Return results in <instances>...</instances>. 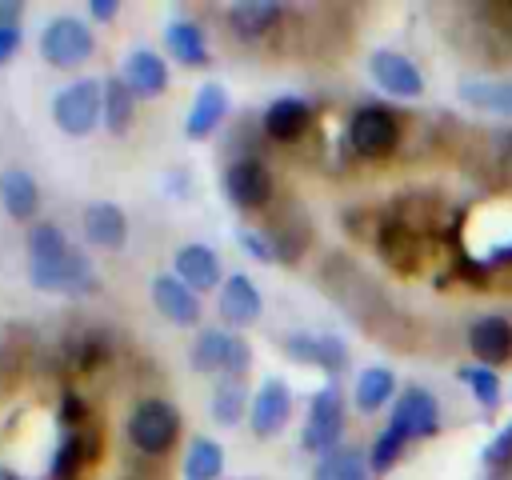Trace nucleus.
Listing matches in <instances>:
<instances>
[{"label":"nucleus","mask_w":512,"mask_h":480,"mask_svg":"<svg viewBox=\"0 0 512 480\" xmlns=\"http://www.w3.org/2000/svg\"><path fill=\"white\" fill-rule=\"evenodd\" d=\"M396 392V376L388 368H364L356 376V408L360 412H376L384 408V400Z\"/></svg>","instance_id":"30"},{"label":"nucleus","mask_w":512,"mask_h":480,"mask_svg":"<svg viewBox=\"0 0 512 480\" xmlns=\"http://www.w3.org/2000/svg\"><path fill=\"white\" fill-rule=\"evenodd\" d=\"M396 140H400V124H396V116H392L388 108L368 104V108H360V112L352 116V124H348V144H352L356 156L380 160V156H388V152L396 148Z\"/></svg>","instance_id":"7"},{"label":"nucleus","mask_w":512,"mask_h":480,"mask_svg":"<svg viewBox=\"0 0 512 480\" xmlns=\"http://www.w3.org/2000/svg\"><path fill=\"white\" fill-rule=\"evenodd\" d=\"M404 436L400 432H392V428H384L376 440H372V448H368V468H372V476H384V472H392L396 468V460H400V452H404Z\"/></svg>","instance_id":"31"},{"label":"nucleus","mask_w":512,"mask_h":480,"mask_svg":"<svg viewBox=\"0 0 512 480\" xmlns=\"http://www.w3.org/2000/svg\"><path fill=\"white\" fill-rule=\"evenodd\" d=\"M460 380H468V388L476 392V400H480L484 408H496V404H500V380H496L492 368L468 364V368H460Z\"/></svg>","instance_id":"32"},{"label":"nucleus","mask_w":512,"mask_h":480,"mask_svg":"<svg viewBox=\"0 0 512 480\" xmlns=\"http://www.w3.org/2000/svg\"><path fill=\"white\" fill-rule=\"evenodd\" d=\"M220 472H224L220 444L208 436H192V444L184 448V480H220Z\"/></svg>","instance_id":"27"},{"label":"nucleus","mask_w":512,"mask_h":480,"mask_svg":"<svg viewBox=\"0 0 512 480\" xmlns=\"http://www.w3.org/2000/svg\"><path fill=\"white\" fill-rule=\"evenodd\" d=\"M224 192L236 208H264L272 200V172L256 156L232 160L224 172Z\"/></svg>","instance_id":"9"},{"label":"nucleus","mask_w":512,"mask_h":480,"mask_svg":"<svg viewBox=\"0 0 512 480\" xmlns=\"http://www.w3.org/2000/svg\"><path fill=\"white\" fill-rule=\"evenodd\" d=\"M0 204L8 208L12 220H32L36 208H40V188H36V180H32L28 172H20V168L0 172Z\"/></svg>","instance_id":"23"},{"label":"nucleus","mask_w":512,"mask_h":480,"mask_svg":"<svg viewBox=\"0 0 512 480\" xmlns=\"http://www.w3.org/2000/svg\"><path fill=\"white\" fill-rule=\"evenodd\" d=\"M84 236H88L96 248L116 252V248H124V240H128V216L120 212V204L96 200V204L84 208Z\"/></svg>","instance_id":"15"},{"label":"nucleus","mask_w":512,"mask_h":480,"mask_svg":"<svg viewBox=\"0 0 512 480\" xmlns=\"http://www.w3.org/2000/svg\"><path fill=\"white\" fill-rule=\"evenodd\" d=\"M312 480H372V468L360 448H336V452L320 456Z\"/></svg>","instance_id":"26"},{"label":"nucleus","mask_w":512,"mask_h":480,"mask_svg":"<svg viewBox=\"0 0 512 480\" xmlns=\"http://www.w3.org/2000/svg\"><path fill=\"white\" fill-rule=\"evenodd\" d=\"M500 260H512V244H508V248H504V252H500Z\"/></svg>","instance_id":"38"},{"label":"nucleus","mask_w":512,"mask_h":480,"mask_svg":"<svg viewBox=\"0 0 512 480\" xmlns=\"http://www.w3.org/2000/svg\"><path fill=\"white\" fill-rule=\"evenodd\" d=\"M88 12H92V20H112V16L120 12V4H116V0H92Z\"/></svg>","instance_id":"37"},{"label":"nucleus","mask_w":512,"mask_h":480,"mask_svg":"<svg viewBox=\"0 0 512 480\" xmlns=\"http://www.w3.org/2000/svg\"><path fill=\"white\" fill-rule=\"evenodd\" d=\"M368 68H372V80H376L388 96H404V100H412V96L424 92V76H420L416 64H412L408 56H400V52H376Z\"/></svg>","instance_id":"13"},{"label":"nucleus","mask_w":512,"mask_h":480,"mask_svg":"<svg viewBox=\"0 0 512 480\" xmlns=\"http://www.w3.org/2000/svg\"><path fill=\"white\" fill-rule=\"evenodd\" d=\"M60 420L68 424V432H80L88 424V404L76 396V392H64L60 396Z\"/></svg>","instance_id":"35"},{"label":"nucleus","mask_w":512,"mask_h":480,"mask_svg":"<svg viewBox=\"0 0 512 480\" xmlns=\"http://www.w3.org/2000/svg\"><path fill=\"white\" fill-rule=\"evenodd\" d=\"M100 456V432H64V440L52 452V480H76V472L84 464H92Z\"/></svg>","instance_id":"18"},{"label":"nucleus","mask_w":512,"mask_h":480,"mask_svg":"<svg viewBox=\"0 0 512 480\" xmlns=\"http://www.w3.org/2000/svg\"><path fill=\"white\" fill-rule=\"evenodd\" d=\"M196 372H220V376H244L248 372V344L224 328H208L196 336L192 352H188Z\"/></svg>","instance_id":"5"},{"label":"nucleus","mask_w":512,"mask_h":480,"mask_svg":"<svg viewBox=\"0 0 512 480\" xmlns=\"http://www.w3.org/2000/svg\"><path fill=\"white\" fill-rule=\"evenodd\" d=\"M284 352L292 360H304V364H316L324 372H340L344 368V344L336 336H288L284 340Z\"/></svg>","instance_id":"22"},{"label":"nucleus","mask_w":512,"mask_h":480,"mask_svg":"<svg viewBox=\"0 0 512 480\" xmlns=\"http://www.w3.org/2000/svg\"><path fill=\"white\" fill-rule=\"evenodd\" d=\"M344 432V400L340 392L328 384L312 396L308 404V420H304V432H300V448L304 452H316V456H328L336 452V440Z\"/></svg>","instance_id":"6"},{"label":"nucleus","mask_w":512,"mask_h":480,"mask_svg":"<svg viewBox=\"0 0 512 480\" xmlns=\"http://www.w3.org/2000/svg\"><path fill=\"white\" fill-rule=\"evenodd\" d=\"M92 52H96V36H92L88 24L76 20V16H56V20L40 32V56H44L52 68H80Z\"/></svg>","instance_id":"4"},{"label":"nucleus","mask_w":512,"mask_h":480,"mask_svg":"<svg viewBox=\"0 0 512 480\" xmlns=\"http://www.w3.org/2000/svg\"><path fill=\"white\" fill-rule=\"evenodd\" d=\"M468 344H472V352H476V360L484 368L504 364L512 356V324L504 316H480L468 328Z\"/></svg>","instance_id":"16"},{"label":"nucleus","mask_w":512,"mask_h":480,"mask_svg":"<svg viewBox=\"0 0 512 480\" xmlns=\"http://www.w3.org/2000/svg\"><path fill=\"white\" fill-rule=\"evenodd\" d=\"M52 120L64 136H88L104 120V80H72L52 96Z\"/></svg>","instance_id":"2"},{"label":"nucleus","mask_w":512,"mask_h":480,"mask_svg":"<svg viewBox=\"0 0 512 480\" xmlns=\"http://www.w3.org/2000/svg\"><path fill=\"white\" fill-rule=\"evenodd\" d=\"M244 408H252V400L244 392V380L240 376H224L216 384V392H212V420L224 424V428H232V424H240Z\"/></svg>","instance_id":"28"},{"label":"nucleus","mask_w":512,"mask_h":480,"mask_svg":"<svg viewBox=\"0 0 512 480\" xmlns=\"http://www.w3.org/2000/svg\"><path fill=\"white\" fill-rule=\"evenodd\" d=\"M308 124H312V108H308L300 96H280V100H272L268 112H264V132H268L272 140H284V144L300 140V136L308 132Z\"/></svg>","instance_id":"20"},{"label":"nucleus","mask_w":512,"mask_h":480,"mask_svg":"<svg viewBox=\"0 0 512 480\" xmlns=\"http://www.w3.org/2000/svg\"><path fill=\"white\" fill-rule=\"evenodd\" d=\"M176 280H184L196 296L220 288V260L208 244H184L176 252Z\"/></svg>","instance_id":"17"},{"label":"nucleus","mask_w":512,"mask_h":480,"mask_svg":"<svg viewBox=\"0 0 512 480\" xmlns=\"http://www.w3.org/2000/svg\"><path fill=\"white\" fill-rule=\"evenodd\" d=\"M284 16L280 4H268V0H244V4H232L228 8V24L236 28L240 40H260L264 32H272V24Z\"/></svg>","instance_id":"24"},{"label":"nucleus","mask_w":512,"mask_h":480,"mask_svg":"<svg viewBox=\"0 0 512 480\" xmlns=\"http://www.w3.org/2000/svg\"><path fill=\"white\" fill-rule=\"evenodd\" d=\"M388 428L400 432L404 440L436 436V428H440V404L424 388H404L400 400H396V408H392V424Z\"/></svg>","instance_id":"8"},{"label":"nucleus","mask_w":512,"mask_h":480,"mask_svg":"<svg viewBox=\"0 0 512 480\" xmlns=\"http://www.w3.org/2000/svg\"><path fill=\"white\" fill-rule=\"evenodd\" d=\"M120 76H124V84H128L136 96H144V100H152V96H160V92L168 88V64H164L156 52H148V48L128 52Z\"/></svg>","instance_id":"19"},{"label":"nucleus","mask_w":512,"mask_h":480,"mask_svg":"<svg viewBox=\"0 0 512 480\" xmlns=\"http://www.w3.org/2000/svg\"><path fill=\"white\" fill-rule=\"evenodd\" d=\"M224 112H228V88L216 84V80L200 84L196 96H192L188 120H184V136H188V140H208L212 128L224 120Z\"/></svg>","instance_id":"14"},{"label":"nucleus","mask_w":512,"mask_h":480,"mask_svg":"<svg viewBox=\"0 0 512 480\" xmlns=\"http://www.w3.org/2000/svg\"><path fill=\"white\" fill-rule=\"evenodd\" d=\"M380 252H384V260H388L392 268L412 272L420 248H416V236H412L408 224H384V232H380Z\"/></svg>","instance_id":"29"},{"label":"nucleus","mask_w":512,"mask_h":480,"mask_svg":"<svg viewBox=\"0 0 512 480\" xmlns=\"http://www.w3.org/2000/svg\"><path fill=\"white\" fill-rule=\"evenodd\" d=\"M16 48H20V28L16 24H0V64L12 60Z\"/></svg>","instance_id":"36"},{"label":"nucleus","mask_w":512,"mask_h":480,"mask_svg":"<svg viewBox=\"0 0 512 480\" xmlns=\"http://www.w3.org/2000/svg\"><path fill=\"white\" fill-rule=\"evenodd\" d=\"M132 116H136V92L124 84V76H108L104 80V124H108V132L124 136Z\"/></svg>","instance_id":"25"},{"label":"nucleus","mask_w":512,"mask_h":480,"mask_svg":"<svg viewBox=\"0 0 512 480\" xmlns=\"http://www.w3.org/2000/svg\"><path fill=\"white\" fill-rule=\"evenodd\" d=\"M240 244H244V248H248V256H256L260 264H272V260H280L276 244H272L264 232H256V228H244V232H240Z\"/></svg>","instance_id":"34"},{"label":"nucleus","mask_w":512,"mask_h":480,"mask_svg":"<svg viewBox=\"0 0 512 480\" xmlns=\"http://www.w3.org/2000/svg\"><path fill=\"white\" fill-rule=\"evenodd\" d=\"M288 416H292V392H288V384L276 380V376L264 380V384L256 388V396H252V408H248L252 432H256L260 440H268V436L284 432Z\"/></svg>","instance_id":"10"},{"label":"nucleus","mask_w":512,"mask_h":480,"mask_svg":"<svg viewBox=\"0 0 512 480\" xmlns=\"http://www.w3.org/2000/svg\"><path fill=\"white\" fill-rule=\"evenodd\" d=\"M260 312H264V300H260L256 284H252L244 272L224 276V284H220V316H224L232 328H248V324L260 320Z\"/></svg>","instance_id":"12"},{"label":"nucleus","mask_w":512,"mask_h":480,"mask_svg":"<svg viewBox=\"0 0 512 480\" xmlns=\"http://www.w3.org/2000/svg\"><path fill=\"white\" fill-rule=\"evenodd\" d=\"M152 304L176 328H196L200 324V296L176 276H156L152 280Z\"/></svg>","instance_id":"11"},{"label":"nucleus","mask_w":512,"mask_h":480,"mask_svg":"<svg viewBox=\"0 0 512 480\" xmlns=\"http://www.w3.org/2000/svg\"><path fill=\"white\" fill-rule=\"evenodd\" d=\"M128 440L144 456H164L180 440V412H176V404H168L160 396L140 400L132 408V416H128Z\"/></svg>","instance_id":"3"},{"label":"nucleus","mask_w":512,"mask_h":480,"mask_svg":"<svg viewBox=\"0 0 512 480\" xmlns=\"http://www.w3.org/2000/svg\"><path fill=\"white\" fill-rule=\"evenodd\" d=\"M464 96H468L472 104L512 112V84H464Z\"/></svg>","instance_id":"33"},{"label":"nucleus","mask_w":512,"mask_h":480,"mask_svg":"<svg viewBox=\"0 0 512 480\" xmlns=\"http://www.w3.org/2000/svg\"><path fill=\"white\" fill-rule=\"evenodd\" d=\"M164 44L168 52L184 64V68H208L212 64V48L200 32V24H188V20H172L168 32H164Z\"/></svg>","instance_id":"21"},{"label":"nucleus","mask_w":512,"mask_h":480,"mask_svg":"<svg viewBox=\"0 0 512 480\" xmlns=\"http://www.w3.org/2000/svg\"><path fill=\"white\" fill-rule=\"evenodd\" d=\"M28 276L40 292H92L96 272L72 248L56 224H32L28 232Z\"/></svg>","instance_id":"1"}]
</instances>
